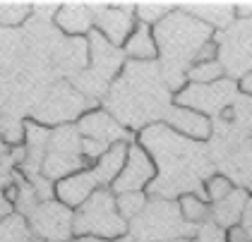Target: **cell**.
<instances>
[{
	"mask_svg": "<svg viewBox=\"0 0 252 242\" xmlns=\"http://www.w3.org/2000/svg\"><path fill=\"white\" fill-rule=\"evenodd\" d=\"M137 144H142L154 158L156 180L147 187L149 199H180L183 194L204 197V180L209 178V156L204 144L175 134L163 122L149 125L137 132Z\"/></svg>",
	"mask_w": 252,
	"mask_h": 242,
	"instance_id": "1",
	"label": "cell"
},
{
	"mask_svg": "<svg viewBox=\"0 0 252 242\" xmlns=\"http://www.w3.org/2000/svg\"><path fill=\"white\" fill-rule=\"evenodd\" d=\"M101 103L125 130L142 132L163 120L173 93L163 82L158 62H125Z\"/></svg>",
	"mask_w": 252,
	"mask_h": 242,
	"instance_id": "2",
	"label": "cell"
},
{
	"mask_svg": "<svg viewBox=\"0 0 252 242\" xmlns=\"http://www.w3.org/2000/svg\"><path fill=\"white\" fill-rule=\"evenodd\" d=\"M156 48H158V67L168 91L178 93L188 87V70L192 67L197 51L214 38V29H209L204 22L194 19L192 15L183 12L180 5L166 19H161L154 27Z\"/></svg>",
	"mask_w": 252,
	"mask_h": 242,
	"instance_id": "3",
	"label": "cell"
},
{
	"mask_svg": "<svg viewBox=\"0 0 252 242\" xmlns=\"http://www.w3.org/2000/svg\"><path fill=\"white\" fill-rule=\"evenodd\" d=\"M197 228L188 225L173 199H149L144 211L127 223V235L120 242H168L194 238Z\"/></svg>",
	"mask_w": 252,
	"mask_h": 242,
	"instance_id": "4",
	"label": "cell"
},
{
	"mask_svg": "<svg viewBox=\"0 0 252 242\" xmlns=\"http://www.w3.org/2000/svg\"><path fill=\"white\" fill-rule=\"evenodd\" d=\"M72 233L92 235L108 242H120L127 235V221L118 213L116 194L111 189H96L72 216Z\"/></svg>",
	"mask_w": 252,
	"mask_h": 242,
	"instance_id": "5",
	"label": "cell"
},
{
	"mask_svg": "<svg viewBox=\"0 0 252 242\" xmlns=\"http://www.w3.org/2000/svg\"><path fill=\"white\" fill-rule=\"evenodd\" d=\"M87 43H89V62H87L84 72L77 75L75 87L87 98L89 96L98 98V96H106L111 84L120 77L123 67H125V56H123V48L111 46L98 31H92L87 36Z\"/></svg>",
	"mask_w": 252,
	"mask_h": 242,
	"instance_id": "6",
	"label": "cell"
},
{
	"mask_svg": "<svg viewBox=\"0 0 252 242\" xmlns=\"http://www.w3.org/2000/svg\"><path fill=\"white\" fill-rule=\"evenodd\" d=\"M94 106L92 98H87L82 91H77L75 84L70 82H58L51 87L46 98L39 101V106L32 111V122L43 125L48 130H56L63 125L77 122L84 113H89Z\"/></svg>",
	"mask_w": 252,
	"mask_h": 242,
	"instance_id": "7",
	"label": "cell"
},
{
	"mask_svg": "<svg viewBox=\"0 0 252 242\" xmlns=\"http://www.w3.org/2000/svg\"><path fill=\"white\" fill-rule=\"evenodd\" d=\"M87 168H89V161L84 158V151H82V134H79L77 125H63V127L51 130L48 149H46L43 166H41L43 180L58 182L60 178H67Z\"/></svg>",
	"mask_w": 252,
	"mask_h": 242,
	"instance_id": "8",
	"label": "cell"
},
{
	"mask_svg": "<svg viewBox=\"0 0 252 242\" xmlns=\"http://www.w3.org/2000/svg\"><path fill=\"white\" fill-rule=\"evenodd\" d=\"M240 98L238 82L231 77H223L216 84H188L185 89L173 96V103L192 108L197 113H204L207 118H219L228 106H233Z\"/></svg>",
	"mask_w": 252,
	"mask_h": 242,
	"instance_id": "9",
	"label": "cell"
},
{
	"mask_svg": "<svg viewBox=\"0 0 252 242\" xmlns=\"http://www.w3.org/2000/svg\"><path fill=\"white\" fill-rule=\"evenodd\" d=\"M24 216H27V223L39 242H70L75 238V233H72L75 211L60 204L58 199L39 202Z\"/></svg>",
	"mask_w": 252,
	"mask_h": 242,
	"instance_id": "10",
	"label": "cell"
},
{
	"mask_svg": "<svg viewBox=\"0 0 252 242\" xmlns=\"http://www.w3.org/2000/svg\"><path fill=\"white\" fill-rule=\"evenodd\" d=\"M219 41V62L223 65L226 77H240L252 70V19H240L228 27Z\"/></svg>",
	"mask_w": 252,
	"mask_h": 242,
	"instance_id": "11",
	"label": "cell"
},
{
	"mask_svg": "<svg viewBox=\"0 0 252 242\" xmlns=\"http://www.w3.org/2000/svg\"><path fill=\"white\" fill-rule=\"evenodd\" d=\"M94 10V31H98L111 46L123 48V43L137 27L135 19V2H92Z\"/></svg>",
	"mask_w": 252,
	"mask_h": 242,
	"instance_id": "12",
	"label": "cell"
},
{
	"mask_svg": "<svg viewBox=\"0 0 252 242\" xmlns=\"http://www.w3.org/2000/svg\"><path fill=\"white\" fill-rule=\"evenodd\" d=\"M156 180V166L154 158L147 153L142 144L132 142L127 149V161L123 173L118 175L111 192L113 194H125V192H147V187Z\"/></svg>",
	"mask_w": 252,
	"mask_h": 242,
	"instance_id": "13",
	"label": "cell"
},
{
	"mask_svg": "<svg viewBox=\"0 0 252 242\" xmlns=\"http://www.w3.org/2000/svg\"><path fill=\"white\" fill-rule=\"evenodd\" d=\"M77 130L84 139H92V142L106 144V147H113V144H120V142H127V144L135 142L132 132L125 130L103 106H96L89 113H84L77 120Z\"/></svg>",
	"mask_w": 252,
	"mask_h": 242,
	"instance_id": "14",
	"label": "cell"
},
{
	"mask_svg": "<svg viewBox=\"0 0 252 242\" xmlns=\"http://www.w3.org/2000/svg\"><path fill=\"white\" fill-rule=\"evenodd\" d=\"M161 122L166 127H171L175 134H180L185 139H192V142H199V144H207L214 134L212 118H207L204 113L192 111V108L178 106V103H171V108L166 111Z\"/></svg>",
	"mask_w": 252,
	"mask_h": 242,
	"instance_id": "15",
	"label": "cell"
},
{
	"mask_svg": "<svg viewBox=\"0 0 252 242\" xmlns=\"http://www.w3.org/2000/svg\"><path fill=\"white\" fill-rule=\"evenodd\" d=\"M96 189L101 187L96 185L92 170H79V173H72L67 178H60L58 182H53V197L58 199L60 204H65L67 209L77 211L79 206L84 204Z\"/></svg>",
	"mask_w": 252,
	"mask_h": 242,
	"instance_id": "16",
	"label": "cell"
},
{
	"mask_svg": "<svg viewBox=\"0 0 252 242\" xmlns=\"http://www.w3.org/2000/svg\"><path fill=\"white\" fill-rule=\"evenodd\" d=\"M53 24L70 38H87L94 31V10L92 2H60Z\"/></svg>",
	"mask_w": 252,
	"mask_h": 242,
	"instance_id": "17",
	"label": "cell"
},
{
	"mask_svg": "<svg viewBox=\"0 0 252 242\" xmlns=\"http://www.w3.org/2000/svg\"><path fill=\"white\" fill-rule=\"evenodd\" d=\"M48 139H51V130L43 127V125H36V122H24V147H27V161L22 170L27 173V180L36 182V175L41 173V166H43V156H46V149H48Z\"/></svg>",
	"mask_w": 252,
	"mask_h": 242,
	"instance_id": "18",
	"label": "cell"
},
{
	"mask_svg": "<svg viewBox=\"0 0 252 242\" xmlns=\"http://www.w3.org/2000/svg\"><path fill=\"white\" fill-rule=\"evenodd\" d=\"M180 10L192 15L199 22H204L216 34H223L228 27L235 24V5L233 2H185V5H180Z\"/></svg>",
	"mask_w": 252,
	"mask_h": 242,
	"instance_id": "19",
	"label": "cell"
},
{
	"mask_svg": "<svg viewBox=\"0 0 252 242\" xmlns=\"http://www.w3.org/2000/svg\"><path fill=\"white\" fill-rule=\"evenodd\" d=\"M127 149H130L127 142L113 144V147H108V149L92 163L89 170H92V175H94V180H96V185L101 187V189H111V187H113V182L118 180V175H120L123 168H125Z\"/></svg>",
	"mask_w": 252,
	"mask_h": 242,
	"instance_id": "20",
	"label": "cell"
},
{
	"mask_svg": "<svg viewBox=\"0 0 252 242\" xmlns=\"http://www.w3.org/2000/svg\"><path fill=\"white\" fill-rule=\"evenodd\" d=\"M248 199H250V192L243 189V187H235L228 197H223L221 202L212 204V218L209 221H214L223 230H228L233 225H240L245 206H248Z\"/></svg>",
	"mask_w": 252,
	"mask_h": 242,
	"instance_id": "21",
	"label": "cell"
},
{
	"mask_svg": "<svg viewBox=\"0 0 252 242\" xmlns=\"http://www.w3.org/2000/svg\"><path fill=\"white\" fill-rule=\"evenodd\" d=\"M123 56L130 62H156L158 48H156L154 29L147 24H137L127 41L123 43Z\"/></svg>",
	"mask_w": 252,
	"mask_h": 242,
	"instance_id": "22",
	"label": "cell"
},
{
	"mask_svg": "<svg viewBox=\"0 0 252 242\" xmlns=\"http://www.w3.org/2000/svg\"><path fill=\"white\" fill-rule=\"evenodd\" d=\"M175 202H178L183 221L188 225H192V228H199L202 223H207L212 218V204L204 197H199V194H183Z\"/></svg>",
	"mask_w": 252,
	"mask_h": 242,
	"instance_id": "23",
	"label": "cell"
},
{
	"mask_svg": "<svg viewBox=\"0 0 252 242\" xmlns=\"http://www.w3.org/2000/svg\"><path fill=\"white\" fill-rule=\"evenodd\" d=\"M0 242H39L34 238L32 228L27 223V216L12 211L0 221Z\"/></svg>",
	"mask_w": 252,
	"mask_h": 242,
	"instance_id": "24",
	"label": "cell"
},
{
	"mask_svg": "<svg viewBox=\"0 0 252 242\" xmlns=\"http://www.w3.org/2000/svg\"><path fill=\"white\" fill-rule=\"evenodd\" d=\"M175 2H135V19L137 24H147L154 29L161 19H166L173 12Z\"/></svg>",
	"mask_w": 252,
	"mask_h": 242,
	"instance_id": "25",
	"label": "cell"
},
{
	"mask_svg": "<svg viewBox=\"0 0 252 242\" xmlns=\"http://www.w3.org/2000/svg\"><path fill=\"white\" fill-rule=\"evenodd\" d=\"M223 77H226L223 65L219 60H214V62H197V65H192L188 70L185 79H188V84H216Z\"/></svg>",
	"mask_w": 252,
	"mask_h": 242,
	"instance_id": "26",
	"label": "cell"
},
{
	"mask_svg": "<svg viewBox=\"0 0 252 242\" xmlns=\"http://www.w3.org/2000/svg\"><path fill=\"white\" fill-rule=\"evenodd\" d=\"M149 204V197L147 192H125V194H116V206H118V213L130 223L135 221L137 216L144 211V206Z\"/></svg>",
	"mask_w": 252,
	"mask_h": 242,
	"instance_id": "27",
	"label": "cell"
},
{
	"mask_svg": "<svg viewBox=\"0 0 252 242\" xmlns=\"http://www.w3.org/2000/svg\"><path fill=\"white\" fill-rule=\"evenodd\" d=\"M32 15V2H0V27H22Z\"/></svg>",
	"mask_w": 252,
	"mask_h": 242,
	"instance_id": "28",
	"label": "cell"
},
{
	"mask_svg": "<svg viewBox=\"0 0 252 242\" xmlns=\"http://www.w3.org/2000/svg\"><path fill=\"white\" fill-rule=\"evenodd\" d=\"M235 185H233V180L226 175V173H212L207 180H204V199L209 202V204H216V202H221L223 197H228Z\"/></svg>",
	"mask_w": 252,
	"mask_h": 242,
	"instance_id": "29",
	"label": "cell"
},
{
	"mask_svg": "<svg viewBox=\"0 0 252 242\" xmlns=\"http://www.w3.org/2000/svg\"><path fill=\"white\" fill-rule=\"evenodd\" d=\"M194 240L197 242H226V230L219 228L214 221H207V223H202L197 228Z\"/></svg>",
	"mask_w": 252,
	"mask_h": 242,
	"instance_id": "30",
	"label": "cell"
},
{
	"mask_svg": "<svg viewBox=\"0 0 252 242\" xmlns=\"http://www.w3.org/2000/svg\"><path fill=\"white\" fill-rule=\"evenodd\" d=\"M214 60H219V41H216V36L209 38V41L197 51L192 65H197V62H214Z\"/></svg>",
	"mask_w": 252,
	"mask_h": 242,
	"instance_id": "31",
	"label": "cell"
},
{
	"mask_svg": "<svg viewBox=\"0 0 252 242\" xmlns=\"http://www.w3.org/2000/svg\"><path fill=\"white\" fill-rule=\"evenodd\" d=\"M226 242H252V238L245 233L243 225H233L226 230Z\"/></svg>",
	"mask_w": 252,
	"mask_h": 242,
	"instance_id": "32",
	"label": "cell"
},
{
	"mask_svg": "<svg viewBox=\"0 0 252 242\" xmlns=\"http://www.w3.org/2000/svg\"><path fill=\"white\" fill-rule=\"evenodd\" d=\"M235 82H238V91L243 93V96H250L252 98V70L245 72L240 79H235Z\"/></svg>",
	"mask_w": 252,
	"mask_h": 242,
	"instance_id": "33",
	"label": "cell"
},
{
	"mask_svg": "<svg viewBox=\"0 0 252 242\" xmlns=\"http://www.w3.org/2000/svg\"><path fill=\"white\" fill-rule=\"evenodd\" d=\"M240 225L245 228V233L252 238V194H250V199H248V206H245V213H243V221H240Z\"/></svg>",
	"mask_w": 252,
	"mask_h": 242,
	"instance_id": "34",
	"label": "cell"
},
{
	"mask_svg": "<svg viewBox=\"0 0 252 242\" xmlns=\"http://www.w3.org/2000/svg\"><path fill=\"white\" fill-rule=\"evenodd\" d=\"M12 211H15V209H12V204H10V202L2 197V189H0V221H2L5 216H10Z\"/></svg>",
	"mask_w": 252,
	"mask_h": 242,
	"instance_id": "35",
	"label": "cell"
},
{
	"mask_svg": "<svg viewBox=\"0 0 252 242\" xmlns=\"http://www.w3.org/2000/svg\"><path fill=\"white\" fill-rule=\"evenodd\" d=\"M70 242H108V240H101V238H92V235H79V238H72Z\"/></svg>",
	"mask_w": 252,
	"mask_h": 242,
	"instance_id": "36",
	"label": "cell"
},
{
	"mask_svg": "<svg viewBox=\"0 0 252 242\" xmlns=\"http://www.w3.org/2000/svg\"><path fill=\"white\" fill-rule=\"evenodd\" d=\"M5 147H7V144H5V142H2V139H0V163H2V158H5Z\"/></svg>",
	"mask_w": 252,
	"mask_h": 242,
	"instance_id": "37",
	"label": "cell"
},
{
	"mask_svg": "<svg viewBox=\"0 0 252 242\" xmlns=\"http://www.w3.org/2000/svg\"><path fill=\"white\" fill-rule=\"evenodd\" d=\"M168 242H197L194 238H183V240H168Z\"/></svg>",
	"mask_w": 252,
	"mask_h": 242,
	"instance_id": "38",
	"label": "cell"
}]
</instances>
